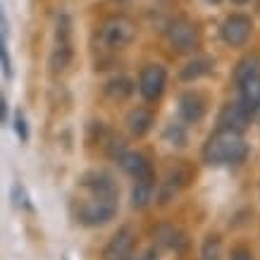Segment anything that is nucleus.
I'll list each match as a JSON object with an SVG mask.
<instances>
[{"mask_svg": "<svg viewBox=\"0 0 260 260\" xmlns=\"http://www.w3.org/2000/svg\"><path fill=\"white\" fill-rule=\"evenodd\" d=\"M201 158H203L205 165H213V167L241 165V162L248 158V146H246L241 134L217 129V132L208 136V141L203 143Z\"/></svg>", "mask_w": 260, "mask_h": 260, "instance_id": "obj_1", "label": "nucleus"}, {"mask_svg": "<svg viewBox=\"0 0 260 260\" xmlns=\"http://www.w3.org/2000/svg\"><path fill=\"white\" fill-rule=\"evenodd\" d=\"M119 210L117 198H91L86 203L79 205L77 210V220L84 227H103L110 220H115V215Z\"/></svg>", "mask_w": 260, "mask_h": 260, "instance_id": "obj_2", "label": "nucleus"}, {"mask_svg": "<svg viewBox=\"0 0 260 260\" xmlns=\"http://www.w3.org/2000/svg\"><path fill=\"white\" fill-rule=\"evenodd\" d=\"M136 39V24L124 15H112L108 17L101 26V41L112 50L129 46Z\"/></svg>", "mask_w": 260, "mask_h": 260, "instance_id": "obj_3", "label": "nucleus"}, {"mask_svg": "<svg viewBox=\"0 0 260 260\" xmlns=\"http://www.w3.org/2000/svg\"><path fill=\"white\" fill-rule=\"evenodd\" d=\"M191 181H193V167L186 162V160H179V162H174L165 174V181L160 184L158 189V203L160 205H167L172 201L181 189H186Z\"/></svg>", "mask_w": 260, "mask_h": 260, "instance_id": "obj_4", "label": "nucleus"}, {"mask_svg": "<svg viewBox=\"0 0 260 260\" xmlns=\"http://www.w3.org/2000/svg\"><path fill=\"white\" fill-rule=\"evenodd\" d=\"M79 184L91 193V198H119L117 181L105 170H88L81 174Z\"/></svg>", "mask_w": 260, "mask_h": 260, "instance_id": "obj_5", "label": "nucleus"}, {"mask_svg": "<svg viewBox=\"0 0 260 260\" xmlns=\"http://www.w3.org/2000/svg\"><path fill=\"white\" fill-rule=\"evenodd\" d=\"M167 86V72L162 64H148L139 77V93L146 103H155Z\"/></svg>", "mask_w": 260, "mask_h": 260, "instance_id": "obj_6", "label": "nucleus"}, {"mask_svg": "<svg viewBox=\"0 0 260 260\" xmlns=\"http://www.w3.org/2000/svg\"><path fill=\"white\" fill-rule=\"evenodd\" d=\"M167 39H170L174 50H179V53H193L201 46V34H198L196 24L189 19H177L167 29Z\"/></svg>", "mask_w": 260, "mask_h": 260, "instance_id": "obj_7", "label": "nucleus"}, {"mask_svg": "<svg viewBox=\"0 0 260 260\" xmlns=\"http://www.w3.org/2000/svg\"><path fill=\"white\" fill-rule=\"evenodd\" d=\"M251 31H253V22L248 15H229L220 26V36L222 41L232 48H239L244 46L246 41L251 39Z\"/></svg>", "mask_w": 260, "mask_h": 260, "instance_id": "obj_8", "label": "nucleus"}, {"mask_svg": "<svg viewBox=\"0 0 260 260\" xmlns=\"http://www.w3.org/2000/svg\"><path fill=\"white\" fill-rule=\"evenodd\" d=\"M117 165L124 174H129L134 181H155V172H153V165L150 160L143 155V153H136V150H126L122 158H117Z\"/></svg>", "mask_w": 260, "mask_h": 260, "instance_id": "obj_9", "label": "nucleus"}, {"mask_svg": "<svg viewBox=\"0 0 260 260\" xmlns=\"http://www.w3.org/2000/svg\"><path fill=\"white\" fill-rule=\"evenodd\" d=\"M253 115L241 108V103H227L222 105L220 115H217V129H224V132H234V134H244L248 124H251Z\"/></svg>", "mask_w": 260, "mask_h": 260, "instance_id": "obj_10", "label": "nucleus"}, {"mask_svg": "<svg viewBox=\"0 0 260 260\" xmlns=\"http://www.w3.org/2000/svg\"><path fill=\"white\" fill-rule=\"evenodd\" d=\"M136 246V234L132 227H122L115 234V237L108 241L105 251H103V258L105 260H129L132 253H134Z\"/></svg>", "mask_w": 260, "mask_h": 260, "instance_id": "obj_11", "label": "nucleus"}, {"mask_svg": "<svg viewBox=\"0 0 260 260\" xmlns=\"http://www.w3.org/2000/svg\"><path fill=\"white\" fill-rule=\"evenodd\" d=\"M205 112H208V101H205L203 93L186 91V93L179 98V117L184 119L186 124H198V122L205 117Z\"/></svg>", "mask_w": 260, "mask_h": 260, "instance_id": "obj_12", "label": "nucleus"}, {"mask_svg": "<svg viewBox=\"0 0 260 260\" xmlns=\"http://www.w3.org/2000/svg\"><path fill=\"white\" fill-rule=\"evenodd\" d=\"M126 132L132 136H136V139H141V136H146L153 129V124H155V115H153V110H148V108H134V110L126 112Z\"/></svg>", "mask_w": 260, "mask_h": 260, "instance_id": "obj_13", "label": "nucleus"}, {"mask_svg": "<svg viewBox=\"0 0 260 260\" xmlns=\"http://www.w3.org/2000/svg\"><path fill=\"white\" fill-rule=\"evenodd\" d=\"M153 239H155V244L162 246V248H172V251H184L186 248V234L184 232H179L177 227H172V224H160V227H155V232H153Z\"/></svg>", "mask_w": 260, "mask_h": 260, "instance_id": "obj_14", "label": "nucleus"}, {"mask_svg": "<svg viewBox=\"0 0 260 260\" xmlns=\"http://www.w3.org/2000/svg\"><path fill=\"white\" fill-rule=\"evenodd\" d=\"M213 67H215L213 57L198 55V57H193V60H189V62L179 70V79L181 81H198L201 77L210 74V72H213Z\"/></svg>", "mask_w": 260, "mask_h": 260, "instance_id": "obj_15", "label": "nucleus"}, {"mask_svg": "<svg viewBox=\"0 0 260 260\" xmlns=\"http://www.w3.org/2000/svg\"><path fill=\"white\" fill-rule=\"evenodd\" d=\"M255 77H260V55L258 53H251V55L241 57L239 64L234 67V84L241 86V84L255 79Z\"/></svg>", "mask_w": 260, "mask_h": 260, "instance_id": "obj_16", "label": "nucleus"}, {"mask_svg": "<svg viewBox=\"0 0 260 260\" xmlns=\"http://www.w3.org/2000/svg\"><path fill=\"white\" fill-rule=\"evenodd\" d=\"M239 91H241V95H239L241 108H244L248 115H255V112L260 110V77H255V79L241 84Z\"/></svg>", "mask_w": 260, "mask_h": 260, "instance_id": "obj_17", "label": "nucleus"}, {"mask_svg": "<svg viewBox=\"0 0 260 260\" xmlns=\"http://www.w3.org/2000/svg\"><path fill=\"white\" fill-rule=\"evenodd\" d=\"M105 95L110 98V101H126L129 95L134 93V81L129 79V77H112L110 81H105V86H103Z\"/></svg>", "mask_w": 260, "mask_h": 260, "instance_id": "obj_18", "label": "nucleus"}, {"mask_svg": "<svg viewBox=\"0 0 260 260\" xmlns=\"http://www.w3.org/2000/svg\"><path fill=\"white\" fill-rule=\"evenodd\" d=\"M153 191H155V181H134V189H132V208L134 210H143L148 208L153 201Z\"/></svg>", "mask_w": 260, "mask_h": 260, "instance_id": "obj_19", "label": "nucleus"}, {"mask_svg": "<svg viewBox=\"0 0 260 260\" xmlns=\"http://www.w3.org/2000/svg\"><path fill=\"white\" fill-rule=\"evenodd\" d=\"M72 57H74V48L72 43H55L53 53H50V70L55 72H64L72 64Z\"/></svg>", "mask_w": 260, "mask_h": 260, "instance_id": "obj_20", "label": "nucleus"}, {"mask_svg": "<svg viewBox=\"0 0 260 260\" xmlns=\"http://www.w3.org/2000/svg\"><path fill=\"white\" fill-rule=\"evenodd\" d=\"M0 70L5 77H12V57L8 50V22H5V12L0 8Z\"/></svg>", "mask_w": 260, "mask_h": 260, "instance_id": "obj_21", "label": "nucleus"}, {"mask_svg": "<svg viewBox=\"0 0 260 260\" xmlns=\"http://www.w3.org/2000/svg\"><path fill=\"white\" fill-rule=\"evenodd\" d=\"M162 141H165L167 146L181 148V146H186V141H189V132H186V126L179 124V122H170V124L165 126V132H162Z\"/></svg>", "mask_w": 260, "mask_h": 260, "instance_id": "obj_22", "label": "nucleus"}, {"mask_svg": "<svg viewBox=\"0 0 260 260\" xmlns=\"http://www.w3.org/2000/svg\"><path fill=\"white\" fill-rule=\"evenodd\" d=\"M103 150L110 160H117L126 153V141L119 134H108L105 136V143H103Z\"/></svg>", "mask_w": 260, "mask_h": 260, "instance_id": "obj_23", "label": "nucleus"}, {"mask_svg": "<svg viewBox=\"0 0 260 260\" xmlns=\"http://www.w3.org/2000/svg\"><path fill=\"white\" fill-rule=\"evenodd\" d=\"M222 253V241L217 234H210V237L203 241L201 246V260H220Z\"/></svg>", "mask_w": 260, "mask_h": 260, "instance_id": "obj_24", "label": "nucleus"}, {"mask_svg": "<svg viewBox=\"0 0 260 260\" xmlns=\"http://www.w3.org/2000/svg\"><path fill=\"white\" fill-rule=\"evenodd\" d=\"M10 201H12V205H15L17 210H34V208H31V201H29V193H26V189H24L19 181H17V184H12Z\"/></svg>", "mask_w": 260, "mask_h": 260, "instance_id": "obj_25", "label": "nucleus"}, {"mask_svg": "<svg viewBox=\"0 0 260 260\" xmlns=\"http://www.w3.org/2000/svg\"><path fill=\"white\" fill-rule=\"evenodd\" d=\"M15 134H17V139H19L22 143L29 141V124H26V117H24L22 110L15 112Z\"/></svg>", "mask_w": 260, "mask_h": 260, "instance_id": "obj_26", "label": "nucleus"}, {"mask_svg": "<svg viewBox=\"0 0 260 260\" xmlns=\"http://www.w3.org/2000/svg\"><path fill=\"white\" fill-rule=\"evenodd\" d=\"M229 260H255V255L248 246H234L229 253Z\"/></svg>", "mask_w": 260, "mask_h": 260, "instance_id": "obj_27", "label": "nucleus"}, {"mask_svg": "<svg viewBox=\"0 0 260 260\" xmlns=\"http://www.w3.org/2000/svg\"><path fill=\"white\" fill-rule=\"evenodd\" d=\"M129 260H158V248L153 246V248H146L143 253H139V255H132Z\"/></svg>", "mask_w": 260, "mask_h": 260, "instance_id": "obj_28", "label": "nucleus"}, {"mask_svg": "<svg viewBox=\"0 0 260 260\" xmlns=\"http://www.w3.org/2000/svg\"><path fill=\"white\" fill-rule=\"evenodd\" d=\"M0 124H8V103H5V98H0Z\"/></svg>", "mask_w": 260, "mask_h": 260, "instance_id": "obj_29", "label": "nucleus"}, {"mask_svg": "<svg viewBox=\"0 0 260 260\" xmlns=\"http://www.w3.org/2000/svg\"><path fill=\"white\" fill-rule=\"evenodd\" d=\"M232 3H234V5H246L248 0H232Z\"/></svg>", "mask_w": 260, "mask_h": 260, "instance_id": "obj_30", "label": "nucleus"}, {"mask_svg": "<svg viewBox=\"0 0 260 260\" xmlns=\"http://www.w3.org/2000/svg\"><path fill=\"white\" fill-rule=\"evenodd\" d=\"M208 3H220V0H208Z\"/></svg>", "mask_w": 260, "mask_h": 260, "instance_id": "obj_31", "label": "nucleus"}]
</instances>
